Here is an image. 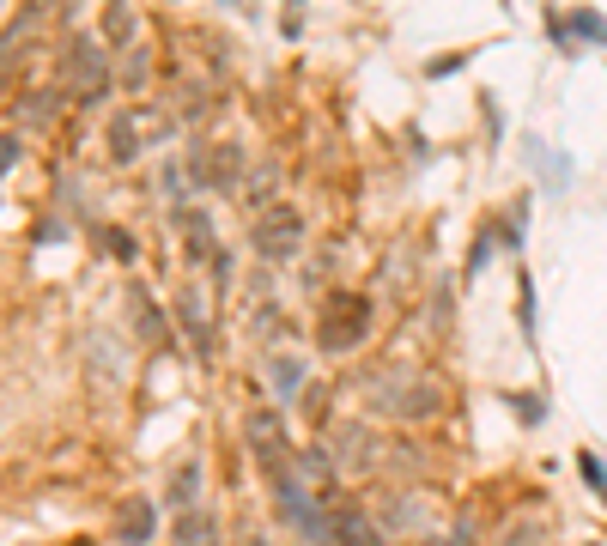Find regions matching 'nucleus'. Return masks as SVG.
Returning <instances> with one entry per match:
<instances>
[{
  "instance_id": "nucleus-1",
  "label": "nucleus",
  "mask_w": 607,
  "mask_h": 546,
  "mask_svg": "<svg viewBox=\"0 0 607 546\" xmlns=\"http://www.w3.org/2000/svg\"><path fill=\"white\" fill-rule=\"evenodd\" d=\"M243 438H249V455H255V468H262V474H286V468H292V444H286V419H279V413H249V419H243Z\"/></svg>"
},
{
  "instance_id": "nucleus-2",
  "label": "nucleus",
  "mask_w": 607,
  "mask_h": 546,
  "mask_svg": "<svg viewBox=\"0 0 607 546\" xmlns=\"http://www.w3.org/2000/svg\"><path fill=\"white\" fill-rule=\"evenodd\" d=\"M273 498H279V510H286V522H292L298 534H310V541H328V522H322V510L310 504V492H304L298 468H292V474H273Z\"/></svg>"
},
{
  "instance_id": "nucleus-3",
  "label": "nucleus",
  "mask_w": 607,
  "mask_h": 546,
  "mask_svg": "<svg viewBox=\"0 0 607 546\" xmlns=\"http://www.w3.org/2000/svg\"><path fill=\"white\" fill-rule=\"evenodd\" d=\"M298 243H304V219H298V213H268V219L255 225V249L273 255V261H286Z\"/></svg>"
},
{
  "instance_id": "nucleus-4",
  "label": "nucleus",
  "mask_w": 607,
  "mask_h": 546,
  "mask_svg": "<svg viewBox=\"0 0 607 546\" xmlns=\"http://www.w3.org/2000/svg\"><path fill=\"white\" fill-rule=\"evenodd\" d=\"M359 334H365V304L346 298V322H340V304H335V322L322 328V346L328 352H346V346H359Z\"/></svg>"
},
{
  "instance_id": "nucleus-5",
  "label": "nucleus",
  "mask_w": 607,
  "mask_h": 546,
  "mask_svg": "<svg viewBox=\"0 0 607 546\" xmlns=\"http://www.w3.org/2000/svg\"><path fill=\"white\" fill-rule=\"evenodd\" d=\"M335 522H328V541L335 546H383L376 541V528H371V516H359V510H328Z\"/></svg>"
},
{
  "instance_id": "nucleus-6",
  "label": "nucleus",
  "mask_w": 607,
  "mask_h": 546,
  "mask_svg": "<svg viewBox=\"0 0 607 546\" xmlns=\"http://www.w3.org/2000/svg\"><path fill=\"white\" fill-rule=\"evenodd\" d=\"M152 528H158V522H152V504H122V522H116V534H122V541L128 546H140V541H152Z\"/></svg>"
},
{
  "instance_id": "nucleus-7",
  "label": "nucleus",
  "mask_w": 607,
  "mask_h": 546,
  "mask_svg": "<svg viewBox=\"0 0 607 546\" xmlns=\"http://www.w3.org/2000/svg\"><path fill=\"white\" fill-rule=\"evenodd\" d=\"M176 541H182V546H219V528H213V516H206V510H189L182 522H176Z\"/></svg>"
},
{
  "instance_id": "nucleus-8",
  "label": "nucleus",
  "mask_w": 607,
  "mask_h": 546,
  "mask_svg": "<svg viewBox=\"0 0 607 546\" xmlns=\"http://www.w3.org/2000/svg\"><path fill=\"white\" fill-rule=\"evenodd\" d=\"M298 382H304L298 358H279V365H273V389H279V395H298Z\"/></svg>"
},
{
  "instance_id": "nucleus-9",
  "label": "nucleus",
  "mask_w": 607,
  "mask_h": 546,
  "mask_svg": "<svg viewBox=\"0 0 607 546\" xmlns=\"http://www.w3.org/2000/svg\"><path fill=\"white\" fill-rule=\"evenodd\" d=\"M140 334H146V341H165V316H158L152 298H140Z\"/></svg>"
},
{
  "instance_id": "nucleus-10",
  "label": "nucleus",
  "mask_w": 607,
  "mask_h": 546,
  "mask_svg": "<svg viewBox=\"0 0 607 546\" xmlns=\"http://www.w3.org/2000/svg\"><path fill=\"white\" fill-rule=\"evenodd\" d=\"M571 25L589 36V43H607V19H602V12H571Z\"/></svg>"
},
{
  "instance_id": "nucleus-11",
  "label": "nucleus",
  "mask_w": 607,
  "mask_h": 546,
  "mask_svg": "<svg viewBox=\"0 0 607 546\" xmlns=\"http://www.w3.org/2000/svg\"><path fill=\"white\" fill-rule=\"evenodd\" d=\"M498 546H540V528H535V522H516V528L498 534Z\"/></svg>"
},
{
  "instance_id": "nucleus-12",
  "label": "nucleus",
  "mask_w": 607,
  "mask_h": 546,
  "mask_svg": "<svg viewBox=\"0 0 607 546\" xmlns=\"http://www.w3.org/2000/svg\"><path fill=\"white\" fill-rule=\"evenodd\" d=\"M182 328L195 334V346H206V322H201V304L195 298H182Z\"/></svg>"
},
{
  "instance_id": "nucleus-13",
  "label": "nucleus",
  "mask_w": 607,
  "mask_h": 546,
  "mask_svg": "<svg viewBox=\"0 0 607 546\" xmlns=\"http://www.w3.org/2000/svg\"><path fill=\"white\" fill-rule=\"evenodd\" d=\"M0 165H12V140H0Z\"/></svg>"
}]
</instances>
